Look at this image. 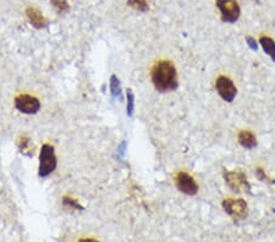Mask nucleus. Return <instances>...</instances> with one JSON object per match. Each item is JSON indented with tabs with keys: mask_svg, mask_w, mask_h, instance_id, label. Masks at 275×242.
<instances>
[{
	"mask_svg": "<svg viewBox=\"0 0 275 242\" xmlns=\"http://www.w3.org/2000/svg\"><path fill=\"white\" fill-rule=\"evenodd\" d=\"M224 179L227 186L235 192H240L242 188L249 191L251 189V185L247 181L246 175L242 171H224Z\"/></svg>",
	"mask_w": 275,
	"mask_h": 242,
	"instance_id": "nucleus-8",
	"label": "nucleus"
},
{
	"mask_svg": "<svg viewBox=\"0 0 275 242\" xmlns=\"http://www.w3.org/2000/svg\"><path fill=\"white\" fill-rule=\"evenodd\" d=\"M62 206H64L65 208L75 209V211H83V207L80 204V202L71 196L62 197Z\"/></svg>",
	"mask_w": 275,
	"mask_h": 242,
	"instance_id": "nucleus-12",
	"label": "nucleus"
},
{
	"mask_svg": "<svg viewBox=\"0 0 275 242\" xmlns=\"http://www.w3.org/2000/svg\"><path fill=\"white\" fill-rule=\"evenodd\" d=\"M151 77L152 82L154 84V88L158 92H162V93L175 91L177 86H179L176 67L169 60H162L157 62L153 66V69H152Z\"/></svg>",
	"mask_w": 275,
	"mask_h": 242,
	"instance_id": "nucleus-1",
	"label": "nucleus"
},
{
	"mask_svg": "<svg viewBox=\"0 0 275 242\" xmlns=\"http://www.w3.org/2000/svg\"><path fill=\"white\" fill-rule=\"evenodd\" d=\"M216 4L224 22L234 24L240 19L241 9H240V5L236 0H217Z\"/></svg>",
	"mask_w": 275,
	"mask_h": 242,
	"instance_id": "nucleus-3",
	"label": "nucleus"
},
{
	"mask_svg": "<svg viewBox=\"0 0 275 242\" xmlns=\"http://www.w3.org/2000/svg\"><path fill=\"white\" fill-rule=\"evenodd\" d=\"M26 15L28 21L31 22V25L34 27V28L42 29V28H46V27L48 26V20H47V17L44 16V15L42 14L41 10H38L37 7H33V6L27 7Z\"/></svg>",
	"mask_w": 275,
	"mask_h": 242,
	"instance_id": "nucleus-9",
	"label": "nucleus"
},
{
	"mask_svg": "<svg viewBox=\"0 0 275 242\" xmlns=\"http://www.w3.org/2000/svg\"><path fill=\"white\" fill-rule=\"evenodd\" d=\"M239 143L246 149H253L257 147L256 136L248 130H242L239 134Z\"/></svg>",
	"mask_w": 275,
	"mask_h": 242,
	"instance_id": "nucleus-10",
	"label": "nucleus"
},
{
	"mask_svg": "<svg viewBox=\"0 0 275 242\" xmlns=\"http://www.w3.org/2000/svg\"><path fill=\"white\" fill-rule=\"evenodd\" d=\"M57 161L55 156V149L52 144L46 143L42 146L41 153H39V166L38 175L41 178H47L54 173L56 169Z\"/></svg>",
	"mask_w": 275,
	"mask_h": 242,
	"instance_id": "nucleus-2",
	"label": "nucleus"
},
{
	"mask_svg": "<svg viewBox=\"0 0 275 242\" xmlns=\"http://www.w3.org/2000/svg\"><path fill=\"white\" fill-rule=\"evenodd\" d=\"M127 4L139 12H147L149 10L148 0H127Z\"/></svg>",
	"mask_w": 275,
	"mask_h": 242,
	"instance_id": "nucleus-13",
	"label": "nucleus"
},
{
	"mask_svg": "<svg viewBox=\"0 0 275 242\" xmlns=\"http://www.w3.org/2000/svg\"><path fill=\"white\" fill-rule=\"evenodd\" d=\"M246 43L248 44V47L251 48V51L253 52H257V49H258V43L256 42V39L252 38V37H247L246 38Z\"/></svg>",
	"mask_w": 275,
	"mask_h": 242,
	"instance_id": "nucleus-18",
	"label": "nucleus"
},
{
	"mask_svg": "<svg viewBox=\"0 0 275 242\" xmlns=\"http://www.w3.org/2000/svg\"><path fill=\"white\" fill-rule=\"evenodd\" d=\"M216 88L219 96L227 103L234 102L237 94V88L235 87L234 82L226 76H219L216 81Z\"/></svg>",
	"mask_w": 275,
	"mask_h": 242,
	"instance_id": "nucleus-7",
	"label": "nucleus"
},
{
	"mask_svg": "<svg viewBox=\"0 0 275 242\" xmlns=\"http://www.w3.org/2000/svg\"><path fill=\"white\" fill-rule=\"evenodd\" d=\"M127 115L129 116H132V114H134V110H135V96H134V92H132V89H127Z\"/></svg>",
	"mask_w": 275,
	"mask_h": 242,
	"instance_id": "nucleus-16",
	"label": "nucleus"
},
{
	"mask_svg": "<svg viewBox=\"0 0 275 242\" xmlns=\"http://www.w3.org/2000/svg\"><path fill=\"white\" fill-rule=\"evenodd\" d=\"M29 143H31V139L26 136V134H22L20 137V141H19V147H20V151L22 153L26 154L27 151H29Z\"/></svg>",
	"mask_w": 275,
	"mask_h": 242,
	"instance_id": "nucleus-17",
	"label": "nucleus"
},
{
	"mask_svg": "<svg viewBox=\"0 0 275 242\" xmlns=\"http://www.w3.org/2000/svg\"><path fill=\"white\" fill-rule=\"evenodd\" d=\"M110 92L112 97H121V87H120V80L115 75L110 77Z\"/></svg>",
	"mask_w": 275,
	"mask_h": 242,
	"instance_id": "nucleus-14",
	"label": "nucleus"
},
{
	"mask_svg": "<svg viewBox=\"0 0 275 242\" xmlns=\"http://www.w3.org/2000/svg\"><path fill=\"white\" fill-rule=\"evenodd\" d=\"M175 186L182 193L187 196H194L198 192V185L189 173L180 171L175 176Z\"/></svg>",
	"mask_w": 275,
	"mask_h": 242,
	"instance_id": "nucleus-6",
	"label": "nucleus"
},
{
	"mask_svg": "<svg viewBox=\"0 0 275 242\" xmlns=\"http://www.w3.org/2000/svg\"><path fill=\"white\" fill-rule=\"evenodd\" d=\"M222 208L235 220H242L248 215V206L244 199H224L222 201Z\"/></svg>",
	"mask_w": 275,
	"mask_h": 242,
	"instance_id": "nucleus-4",
	"label": "nucleus"
},
{
	"mask_svg": "<svg viewBox=\"0 0 275 242\" xmlns=\"http://www.w3.org/2000/svg\"><path fill=\"white\" fill-rule=\"evenodd\" d=\"M79 242H101L96 239H92V238H83V239H80Z\"/></svg>",
	"mask_w": 275,
	"mask_h": 242,
	"instance_id": "nucleus-20",
	"label": "nucleus"
},
{
	"mask_svg": "<svg viewBox=\"0 0 275 242\" xmlns=\"http://www.w3.org/2000/svg\"><path fill=\"white\" fill-rule=\"evenodd\" d=\"M15 108L22 114L33 115L38 113L41 109V102L31 94H20L15 98Z\"/></svg>",
	"mask_w": 275,
	"mask_h": 242,
	"instance_id": "nucleus-5",
	"label": "nucleus"
},
{
	"mask_svg": "<svg viewBox=\"0 0 275 242\" xmlns=\"http://www.w3.org/2000/svg\"><path fill=\"white\" fill-rule=\"evenodd\" d=\"M259 44L262 46L263 51L268 54L272 58V60L275 62V42L271 37H261L259 39Z\"/></svg>",
	"mask_w": 275,
	"mask_h": 242,
	"instance_id": "nucleus-11",
	"label": "nucleus"
},
{
	"mask_svg": "<svg viewBox=\"0 0 275 242\" xmlns=\"http://www.w3.org/2000/svg\"><path fill=\"white\" fill-rule=\"evenodd\" d=\"M256 176L261 181H269L268 176L266 175V173H264V170L262 168H257L256 169Z\"/></svg>",
	"mask_w": 275,
	"mask_h": 242,
	"instance_id": "nucleus-19",
	"label": "nucleus"
},
{
	"mask_svg": "<svg viewBox=\"0 0 275 242\" xmlns=\"http://www.w3.org/2000/svg\"><path fill=\"white\" fill-rule=\"evenodd\" d=\"M51 2L59 14H64L70 10V4L67 2V0H51Z\"/></svg>",
	"mask_w": 275,
	"mask_h": 242,
	"instance_id": "nucleus-15",
	"label": "nucleus"
}]
</instances>
